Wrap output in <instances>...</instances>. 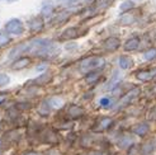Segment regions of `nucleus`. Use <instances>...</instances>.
<instances>
[{"instance_id":"25","label":"nucleus","mask_w":156,"mask_h":155,"mask_svg":"<svg viewBox=\"0 0 156 155\" xmlns=\"http://www.w3.org/2000/svg\"><path fill=\"white\" fill-rule=\"evenodd\" d=\"M69 17H70V13H67V12H61L60 14H57L56 17L53 18V20H55V23H56V24H58V23L66 22V20L69 19Z\"/></svg>"},{"instance_id":"9","label":"nucleus","mask_w":156,"mask_h":155,"mask_svg":"<svg viewBox=\"0 0 156 155\" xmlns=\"http://www.w3.org/2000/svg\"><path fill=\"white\" fill-rule=\"evenodd\" d=\"M132 131H133V134L137 136H145L150 131V126H149V123L141 122V123H138V125H136Z\"/></svg>"},{"instance_id":"1","label":"nucleus","mask_w":156,"mask_h":155,"mask_svg":"<svg viewBox=\"0 0 156 155\" xmlns=\"http://www.w3.org/2000/svg\"><path fill=\"white\" fill-rule=\"evenodd\" d=\"M57 51V47L51 40H33L28 43V52H33L34 55L41 57L53 56Z\"/></svg>"},{"instance_id":"20","label":"nucleus","mask_w":156,"mask_h":155,"mask_svg":"<svg viewBox=\"0 0 156 155\" xmlns=\"http://www.w3.org/2000/svg\"><path fill=\"white\" fill-rule=\"evenodd\" d=\"M112 118H109V117H103L102 120H100L98 122V125H97V131H104L107 130L109 126L112 125Z\"/></svg>"},{"instance_id":"10","label":"nucleus","mask_w":156,"mask_h":155,"mask_svg":"<svg viewBox=\"0 0 156 155\" xmlns=\"http://www.w3.org/2000/svg\"><path fill=\"white\" fill-rule=\"evenodd\" d=\"M118 64H119V67L123 69V70H129V69L133 66V60L127 55H122V56H119Z\"/></svg>"},{"instance_id":"3","label":"nucleus","mask_w":156,"mask_h":155,"mask_svg":"<svg viewBox=\"0 0 156 155\" xmlns=\"http://www.w3.org/2000/svg\"><path fill=\"white\" fill-rule=\"evenodd\" d=\"M5 32L8 34H14V36H19L24 32V26L20 19L13 18L5 24Z\"/></svg>"},{"instance_id":"29","label":"nucleus","mask_w":156,"mask_h":155,"mask_svg":"<svg viewBox=\"0 0 156 155\" xmlns=\"http://www.w3.org/2000/svg\"><path fill=\"white\" fill-rule=\"evenodd\" d=\"M155 57H156V49H151V50L146 51V52L144 53V59H145L146 61H151V60H154Z\"/></svg>"},{"instance_id":"13","label":"nucleus","mask_w":156,"mask_h":155,"mask_svg":"<svg viewBox=\"0 0 156 155\" xmlns=\"http://www.w3.org/2000/svg\"><path fill=\"white\" fill-rule=\"evenodd\" d=\"M140 46V38L138 37H132L126 41L124 43V51H135Z\"/></svg>"},{"instance_id":"14","label":"nucleus","mask_w":156,"mask_h":155,"mask_svg":"<svg viewBox=\"0 0 156 155\" xmlns=\"http://www.w3.org/2000/svg\"><path fill=\"white\" fill-rule=\"evenodd\" d=\"M3 139L8 142V144H10V142H17L19 141V139H20V132L17 130H13V131H9V132H6Z\"/></svg>"},{"instance_id":"28","label":"nucleus","mask_w":156,"mask_h":155,"mask_svg":"<svg viewBox=\"0 0 156 155\" xmlns=\"http://www.w3.org/2000/svg\"><path fill=\"white\" fill-rule=\"evenodd\" d=\"M10 41H12V40H10L9 34L5 33V32H0V47H3V46L8 45Z\"/></svg>"},{"instance_id":"31","label":"nucleus","mask_w":156,"mask_h":155,"mask_svg":"<svg viewBox=\"0 0 156 155\" xmlns=\"http://www.w3.org/2000/svg\"><path fill=\"white\" fill-rule=\"evenodd\" d=\"M10 83V78L6 74H0V88L2 87H5Z\"/></svg>"},{"instance_id":"24","label":"nucleus","mask_w":156,"mask_h":155,"mask_svg":"<svg viewBox=\"0 0 156 155\" xmlns=\"http://www.w3.org/2000/svg\"><path fill=\"white\" fill-rule=\"evenodd\" d=\"M38 112H40V114H42V116H48V114H50L51 107H50V104L47 103V100H43V102L41 103V107L38 108Z\"/></svg>"},{"instance_id":"34","label":"nucleus","mask_w":156,"mask_h":155,"mask_svg":"<svg viewBox=\"0 0 156 155\" xmlns=\"http://www.w3.org/2000/svg\"><path fill=\"white\" fill-rule=\"evenodd\" d=\"M6 99V93H0V104H3Z\"/></svg>"},{"instance_id":"11","label":"nucleus","mask_w":156,"mask_h":155,"mask_svg":"<svg viewBox=\"0 0 156 155\" xmlns=\"http://www.w3.org/2000/svg\"><path fill=\"white\" fill-rule=\"evenodd\" d=\"M24 52H28V43H22V45H18L12 50V52L9 53V57L10 59H14V57H18L20 53H24Z\"/></svg>"},{"instance_id":"23","label":"nucleus","mask_w":156,"mask_h":155,"mask_svg":"<svg viewBox=\"0 0 156 155\" xmlns=\"http://www.w3.org/2000/svg\"><path fill=\"white\" fill-rule=\"evenodd\" d=\"M135 22V18H133V15H131L128 13H126L124 15H122V17L119 18V23L122 26H129L132 24V23Z\"/></svg>"},{"instance_id":"17","label":"nucleus","mask_w":156,"mask_h":155,"mask_svg":"<svg viewBox=\"0 0 156 155\" xmlns=\"http://www.w3.org/2000/svg\"><path fill=\"white\" fill-rule=\"evenodd\" d=\"M53 13V4L51 2H46L43 3L42 5V10H41V14L43 18H50Z\"/></svg>"},{"instance_id":"4","label":"nucleus","mask_w":156,"mask_h":155,"mask_svg":"<svg viewBox=\"0 0 156 155\" xmlns=\"http://www.w3.org/2000/svg\"><path fill=\"white\" fill-rule=\"evenodd\" d=\"M28 27H29V31L30 32H41L44 27V22H43V18L42 17H34L32 18L29 22H28Z\"/></svg>"},{"instance_id":"19","label":"nucleus","mask_w":156,"mask_h":155,"mask_svg":"<svg viewBox=\"0 0 156 155\" xmlns=\"http://www.w3.org/2000/svg\"><path fill=\"white\" fill-rule=\"evenodd\" d=\"M47 103L50 104L51 110H58L64 106V100H62L60 97H52L50 99H47Z\"/></svg>"},{"instance_id":"12","label":"nucleus","mask_w":156,"mask_h":155,"mask_svg":"<svg viewBox=\"0 0 156 155\" xmlns=\"http://www.w3.org/2000/svg\"><path fill=\"white\" fill-rule=\"evenodd\" d=\"M42 140L44 141V142H48V144H55V142H57V135L53 132V131H51V130H46V131H43L42 132Z\"/></svg>"},{"instance_id":"33","label":"nucleus","mask_w":156,"mask_h":155,"mask_svg":"<svg viewBox=\"0 0 156 155\" xmlns=\"http://www.w3.org/2000/svg\"><path fill=\"white\" fill-rule=\"evenodd\" d=\"M58 3L62 4V5H65V6H71L76 3V0H58Z\"/></svg>"},{"instance_id":"5","label":"nucleus","mask_w":156,"mask_h":155,"mask_svg":"<svg viewBox=\"0 0 156 155\" xmlns=\"http://www.w3.org/2000/svg\"><path fill=\"white\" fill-rule=\"evenodd\" d=\"M121 46V41L118 37H108L107 40L104 41L103 43V47L105 51H109V52H113L115 51Z\"/></svg>"},{"instance_id":"32","label":"nucleus","mask_w":156,"mask_h":155,"mask_svg":"<svg viewBox=\"0 0 156 155\" xmlns=\"http://www.w3.org/2000/svg\"><path fill=\"white\" fill-rule=\"evenodd\" d=\"M15 108H18L19 111H24V110L30 108V104L29 103H18V104H15Z\"/></svg>"},{"instance_id":"21","label":"nucleus","mask_w":156,"mask_h":155,"mask_svg":"<svg viewBox=\"0 0 156 155\" xmlns=\"http://www.w3.org/2000/svg\"><path fill=\"white\" fill-rule=\"evenodd\" d=\"M135 8V3L132 0H124V2L119 5V12L121 13H128Z\"/></svg>"},{"instance_id":"38","label":"nucleus","mask_w":156,"mask_h":155,"mask_svg":"<svg viewBox=\"0 0 156 155\" xmlns=\"http://www.w3.org/2000/svg\"><path fill=\"white\" fill-rule=\"evenodd\" d=\"M43 69H46V65H41V66H38V67H37V70L40 71V70H43Z\"/></svg>"},{"instance_id":"27","label":"nucleus","mask_w":156,"mask_h":155,"mask_svg":"<svg viewBox=\"0 0 156 155\" xmlns=\"http://www.w3.org/2000/svg\"><path fill=\"white\" fill-rule=\"evenodd\" d=\"M99 74L98 73H95V71H91V73H88L87 74V76H85V80H87L88 83H95V81H98V79H99Z\"/></svg>"},{"instance_id":"36","label":"nucleus","mask_w":156,"mask_h":155,"mask_svg":"<svg viewBox=\"0 0 156 155\" xmlns=\"http://www.w3.org/2000/svg\"><path fill=\"white\" fill-rule=\"evenodd\" d=\"M44 155H61L58 151H56V150H50V151H47Z\"/></svg>"},{"instance_id":"40","label":"nucleus","mask_w":156,"mask_h":155,"mask_svg":"<svg viewBox=\"0 0 156 155\" xmlns=\"http://www.w3.org/2000/svg\"><path fill=\"white\" fill-rule=\"evenodd\" d=\"M0 155H3V150L2 149H0Z\"/></svg>"},{"instance_id":"7","label":"nucleus","mask_w":156,"mask_h":155,"mask_svg":"<svg viewBox=\"0 0 156 155\" xmlns=\"http://www.w3.org/2000/svg\"><path fill=\"white\" fill-rule=\"evenodd\" d=\"M30 64V59L29 57H18L13 61V64L10 65L12 70H23Z\"/></svg>"},{"instance_id":"16","label":"nucleus","mask_w":156,"mask_h":155,"mask_svg":"<svg viewBox=\"0 0 156 155\" xmlns=\"http://www.w3.org/2000/svg\"><path fill=\"white\" fill-rule=\"evenodd\" d=\"M67 114L70 116V117H73V118H79L84 114V110L79 106H71V107H69Z\"/></svg>"},{"instance_id":"15","label":"nucleus","mask_w":156,"mask_h":155,"mask_svg":"<svg viewBox=\"0 0 156 155\" xmlns=\"http://www.w3.org/2000/svg\"><path fill=\"white\" fill-rule=\"evenodd\" d=\"M52 79V74L50 71H44L42 75H40L38 78H36V79L33 80V83L36 85H44V84H47L50 80Z\"/></svg>"},{"instance_id":"22","label":"nucleus","mask_w":156,"mask_h":155,"mask_svg":"<svg viewBox=\"0 0 156 155\" xmlns=\"http://www.w3.org/2000/svg\"><path fill=\"white\" fill-rule=\"evenodd\" d=\"M118 145H119V148H122V149H127V148H129V146L133 145V140H132L129 136H123V137L119 139Z\"/></svg>"},{"instance_id":"30","label":"nucleus","mask_w":156,"mask_h":155,"mask_svg":"<svg viewBox=\"0 0 156 155\" xmlns=\"http://www.w3.org/2000/svg\"><path fill=\"white\" fill-rule=\"evenodd\" d=\"M99 104L104 107V108H108V107H111L112 106V99L109 98V97H103L102 99L99 100Z\"/></svg>"},{"instance_id":"37","label":"nucleus","mask_w":156,"mask_h":155,"mask_svg":"<svg viewBox=\"0 0 156 155\" xmlns=\"http://www.w3.org/2000/svg\"><path fill=\"white\" fill-rule=\"evenodd\" d=\"M23 155H41V154L37 153V151H27V153H24Z\"/></svg>"},{"instance_id":"6","label":"nucleus","mask_w":156,"mask_h":155,"mask_svg":"<svg viewBox=\"0 0 156 155\" xmlns=\"http://www.w3.org/2000/svg\"><path fill=\"white\" fill-rule=\"evenodd\" d=\"M138 94H140V88H135V89L129 90L127 94L119 100V107H124V106L129 104L131 102H133V100L138 97Z\"/></svg>"},{"instance_id":"26","label":"nucleus","mask_w":156,"mask_h":155,"mask_svg":"<svg viewBox=\"0 0 156 155\" xmlns=\"http://www.w3.org/2000/svg\"><path fill=\"white\" fill-rule=\"evenodd\" d=\"M155 150V144L154 141H149L144 145V149H142V154L144 155H150L152 151Z\"/></svg>"},{"instance_id":"39","label":"nucleus","mask_w":156,"mask_h":155,"mask_svg":"<svg viewBox=\"0 0 156 155\" xmlns=\"http://www.w3.org/2000/svg\"><path fill=\"white\" fill-rule=\"evenodd\" d=\"M2 2V0H0ZM6 2H9V3H13V2H17V0H6Z\"/></svg>"},{"instance_id":"35","label":"nucleus","mask_w":156,"mask_h":155,"mask_svg":"<svg viewBox=\"0 0 156 155\" xmlns=\"http://www.w3.org/2000/svg\"><path fill=\"white\" fill-rule=\"evenodd\" d=\"M88 155H107L104 151H90L88 153Z\"/></svg>"},{"instance_id":"2","label":"nucleus","mask_w":156,"mask_h":155,"mask_svg":"<svg viewBox=\"0 0 156 155\" xmlns=\"http://www.w3.org/2000/svg\"><path fill=\"white\" fill-rule=\"evenodd\" d=\"M104 63V60L103 57H100V56H91V57H87V59H84L80 65H79V69H80V71L84 73V74H88V73H91V71H94L95 69L100 67L103 65Z\"/></svg>"},{"instance_id":"18","label":"nucleus","mask_w":156,"mask_h":155,"mask_svg":"<svg viewBox=\"0 0 156 155\" xmlns=\"http://www.w3.org/2000/svg\"><path fill=\"white\" fill-rule=\"evenodd\" d=\"M155 74L156 73H152V71H149V70H141V71H138L136 74V78L140 81H149V80L152 79Z\"/></svg>"},{"instance_id":"8","label":"nucleus","mask_w":156,"mask_h":155,"mask_svg":"<svg viewBox=\"0 0 156 155\" xmlns=\"http://www.w3.org/2000/svg\"><path fill=\"white\" fill-rule=\"evenodd\" d=\"M79 36H80V32H79V29L77 28H67L61 33L60 40L70 41V40H75V38H77Z\"/></svg>"}]
</instances>
